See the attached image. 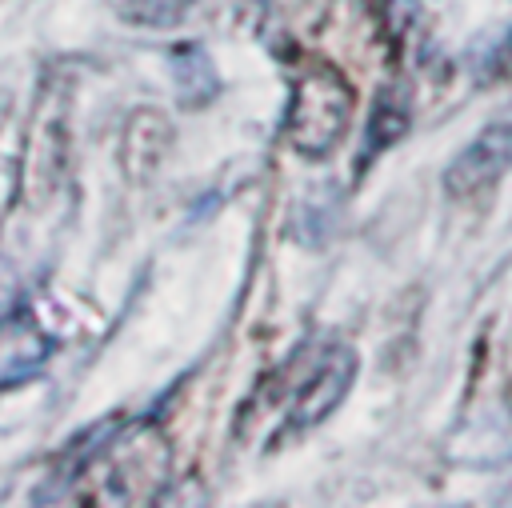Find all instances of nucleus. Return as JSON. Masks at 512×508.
Segmentation results:
<instances>
[{"label": "nucleus", "instance_id": "nucleus-1", "mask_svg": "<svg viewBox=\"0 0 512 508\" xmlns=\"http://www.w3.org/2000/svg\"><path fill=\"white\" fill-rule=\"evenodd\" d=\"M352 108H356V96L336 68L304 64L284 112V136L300 156L324 160L344 140L352 124Z\"/></svg>", "mask_w": 512, "mask_h": 508}, {"label": "nucleus", "instance_id": "nucleus-2", "mask_svg": "<svg viewBox=\"0 0 512 508\" xmlns=\"http://www.w3.org/2000/svg\"><path fill=\"white\" fill-rule=\"evenodd\" d=\"M304 372H296L292 388L280 400V436H272V444L304 436L308 428H316L320 420H328V412L348 396L352 376H356V356L348 348H324L320 356H304L300 360Z\"/></svg>", "mask_w": 512, "mask_h": 508}, {"label": "nucleus", "instance_id": "nucleus-3", "mask_svg": "<svg viewBox=\"0 0 512 508\" xmlns=\"http://www.w3.org/2000/svg\"><path fill=\"white\" fill-rule=\"evenodd\" d=\"M508 164H512V120H500L480 128V136L452 156L444 172V188L456 200H476L500 184Z\"/></svg>", "mask_w": 512, "mask_h": 508}, {"label": "nucleus", "instance_id": "nucleus-4", "mask_svg": "<svg viewBox=\"0 0 512 508\" xmlns=\"http://www.w3.org/2000/svg\"><path fill=\"white\" fill-rule=\"evenodd\" d=\"M408 128V92L404 88H384L372 104V120L364 132V148H360V168H368L388 144H396Z\"/></svg>", "mask_w": 512, "mask_h": 508}, {"label": "nucleus", "instance_id": "nucleus-5", "mask_svg": "<svg viewBox=\"0 0 512 508\" xmlns=\"http://www.w3.org/2000/svg\"><path fill=\"white\" fill-rule=\"evenodd\" d=\"M176 88H180V96H184L188 108L208 104V96L216 92V76H212V64H208L204 52L184 48V52L176 56Z\"/></svg>", "mask_w": 512, "mask_h": 508}, {"label": "nucleus", "instance_id": "nucleus-6", "mask_svg": "<svg viewBox=\"0 0 512 508\" xmlns=\"http://www.w3.org/2000/svg\"><path fill=\"white\" fill-rule=\"evenodd\" d=\"M476 80L480 84H500L512 80V24L492 40V48L476 60Z\"/></svg>", "mask_w": 512, "mask_h": 508}]
</instances>
